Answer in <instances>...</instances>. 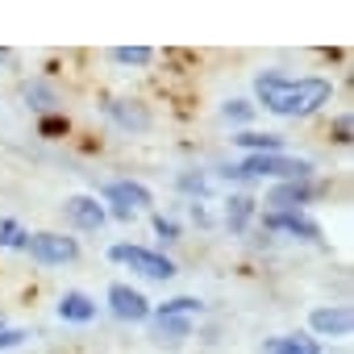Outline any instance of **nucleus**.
Listing matches in <instances>:
<instances>
[{"label": "nucleus", "instance_id": "nucleus-1", "mask_svg": "<svg viewBox=\"0 0 354 354\" xmlns=\"http://www.w3.org/2000/svg\"><path fill=\"white\" fill-rule=\"evenodd\" d=\"M333 96V84L321 80V75H304V80H288L275 96H271V113L275 117H313L321 104H329Z\"/></svg>", "mask_w": 354, "mask_h": 354}, {"label": "nucleus", "instance_id": "nucleus-27", "mask_svg": "<svg viewBox=\"0 0 354 354\" xmlns=\"http://www.w3.org/2000/svg\"><path fill=\"white\" fill-rule=\"evenodd\" d=\"M67 129V121H59V117H46L42 121V133H63Z\"/></svg>", "mask_w": 354, "mask_h": 354}, {"label": "nucleus", "instance_id": "nucleus-29", "mask_svg": "<svg viewBox=\"0 0 354 354\" xmlns=\"http://www.w3.org/2000/svg\"><path fill=\"white\" fill-rule=\"evenodd\" d=\"M0 329H9V325H5V313H0Z\"/></svg>", "mask_w": 354, "mask_h": 354}, {"label": "nucleus", "instance_id": "nucleus-20", "mask_svg": "<svg viewBox=\"0 0 354 354\" xmlns=\"http://www.w3.org/2000/svg\"><path fill=\"white\" fill-rule=\"evenodd\" d=\"M113 59H117V63H125V67H146V63L154 59V50H150V46H117V50H113Z\"/></svg>", "mask_w": 354, "mask_h": 354}, {"label": "nucleus", "instance_id": "nucleus-18", "mask_svg": "<svg viewBox=\"0 0 354 354\" xmlns=\"http://www.w3.org/2000/svg\"><path fill=\"white\" fill-rule=\"evenodd\" d=\"M288 80H292V75H283V71H263V75L254 80V92H259V104L267 109V104H271V96H275V92H279V88H283Z\"/></svg>", "mask_w": 354, "mask_h": 354}, {"label": "nucleus", "instance_id": "nucleus-7", "mask_svg": "<svg viewBox=\"0 0 354 354\" xmlns=\"http://www.w3.org/2000/svg\"><path fill=\"white\" fill-rule=\"evenodd\" d=\"M308 201H313V184L308 180H283V184H275L267 192L271 213H300Z\"/></svg>", "mask_w": 354, "mask_h": 354}, {"label": "nucleus", "instance_id": "nucleus-2", "mask_svg": "<svg viewBox=\"0 0 354 354\" xmlns=\"http://www.w3.org/2000/svg\"><path fill=\"white\" fill-rule=\"evenodd\" d=\"M313 180L308 158H288V154H250L242 167H225V180Z\"/></svg>", "mask_w": 354, "mask_h": 354}, {"label": "nucleus", "instance_id": "nucleus-11", "mask_svg": "<svg viewBox=\"0 0 354 354\" xmlns=\"http://www.w3.org/2000/svg\"><path fill=\"white\" fill-rule=\"evenodd\" d=\"M104 113H109V121H117L121 129H129V133H146L150 129V109L142 104V100H109L104 104Z\"/></svg>", "mask_w": 354, "mask_h": 354}, {"label": "nucleus", "instance_id": "nucleus-13", "mask_svg": "<svg viewBox=\"0 0 354 354\" xmlns=\"http://www.w3.org/2000/svg\"><path fill=\"white\" fill-rule=\"evenodd\" d=\"M21 100H26L34 113H55V109H59V96H55V88H50V84H42V80H30V84H21Z\"/></svg>", "mask_w": 354, "mask_h": 354}, {"label": "nucleus", "instance_id": "nucleus-10", "mask_svg": "<svg viewBox=\"0 0 354 354\" xmlns=\"http://www.w3.org/2000/svg\"><path fill=\"white\" fill-rule=\"evenodd\" d=\"M308 325H313V333H321V337H350L354 317H350L346 304H329V308H313V313H308Z\"/></svg>", "mask_w": 354, "mask_h": 354}, {"label": "nucleus", "instance_id": "nucleus-9", "mask_svg": "<svg viewBox=\"0 0 354 354\" xmlns=\"http://www.w3.org/2000/svg\"><path fill=\"white\" fill-rule=\"evenodd\" d=\"M263 225H267V230H279V234H288V238H296V242H321V225L308 221L304 213H267Z\"/></svg>", "mask_w": 354, "mask_h": 354}, {"label": "nucleus", "instance_id": "nucleus-15", "mask_svg": "<svg viewBox=\"0 0 354 354\" xmlns=\"http://www.w3.org/2000/svg\"><path fill=\"white\" fill-rule=\"evenodd\" d=\"M267 354H321V342L308 333H288V337H271Z\"/></svg>", "mask_w": 354, "mask_h": 354}, {"label": "nucleus", "instance_id": "nucleus-8", "mask_svg": "<svg viewBox=\"0 0 354 354\" xmlns=\"http://www.w3.org/2000/svg\"><path fill=\"white\" fill-rule=\"evenodd\" d=\"M63 213L75 230H88V234H96L109 221V213H104V205H96V196H71V201H63Z\"/></svg>", "mask_w": 354, "mask_h": 354}, {"label": "nucleus", "instance_id": "nucleus-16", "mask_svg": "<svg viewBox=\"0 0 354 354\" xmlns=\"http://www.w3.org/2000/svg\"><path fill=\"white\" fill-rule=\"evenodd\" d=\"M250 217H254V201H250V196H230V201H225V225H230L234 234H242Z\"/></svg>", "mask_w": 354, "mask_h": 354}, {"label": "nucleus", "instance_id": "nucleus-12", "mask_svg": "<svg viewBox=\"0 0 354 354\" xmlns=\"http://www.w3.org/2000/svg\"><path fill=\"white\" fill-rule=\"evenodd\" d=\"M59 317L63 321H75V325H88L96 317V300L84 296V292H63L59 296Z\"/></svg>", "mask_w": 354, "mask_h": 354}, {"label": "nucleus", "instance_id": "nucleus-19", "mask_svg": "<svg viewBox=\"0 0 354 354\" xmlns=\"http://www.w3.org/2000/svg\"><path fill=\"white\" fill-rule=\"evenodd\" d=\"M205 304L196 300V296H175V300H162L158 304V317H192V313H201Z\"/></svg>", "mask_w": 354, "mask_h": 354}, {"label": "nucleus", "instance_id": "nucleus-14", "mask_svg": "<svg viewBox=\"0 0 354 354\" xmlns=\"http://www.w3.org/2000/svg\"><path fill=\"white\" fill-rule=\"evenodd\" d=\"M246 154H283V138L279 133H254V129H242L234 138Z\"/></svg>", "mask_w": 354, "mask_h": 354}, {"label": "nucleus", "instance_id": "nucleus-25", "mask_svg": "<svg viewBox=\"0 0 354 354\" xmlns=\"http://www.w3.org/2000/svg\"><path fill=\"white\" fill-rule=\"evenodd\" d=\"M30 333L26 329H0V350H13V346H21Z\"/></svg>", "mask_w": 354, "mask_h": 354}, {"label": "nucleus", "instance_id": "nucleus-4", "mask_svg": "<svg viewBox=\"0 0 354 354\" xmlns=\"http://www.w3.org/2000/svg\"><path fill=\"white\" fill-rule=\"evenodd\" d=\"M109 259L113 263H129V271L146 275V279H171L175 275V263L158 250H146V246H129V242H117L109 246Z\"/></svg>", "mask_w": 354, "mask_h": 354}, {"label": "nucleus", "instance_id": "nucleus-24", "mask_svg": "<svg viewBox=\"0 0 354 354\" xmlns=\"http://www.w3.org/2000/svg\"><path fill=\"white\" fill-rule=\"evenodd\" d=\"M154 234H158L162 242H175V238H180V225H175L171 217H154Z\"/></svg>", "mask_w": 354, "mask_h": 354}, {"label": "nucleus", "instance_id": "nucleus-26", "mask_svg": "<svg viewBox=\"0 0 354 354\" xmlns=\"http://www.w3.org/2000/svg\"><path fill=\"white\" fill-rule=\"evenodd\" d=\"M333 133H337V142H350V117H337L333 121Z\"/></svg>", "mask_w": 354, "mask_h": 354}, {"label": "nucleus", "instance_id": "nucleus-23", "mask_svg": "<svg viewBox=\"0 0 354 354\" xmlns=\"http://www.w3.org/2000/svg\"><path fill=\"white\" fill-rule=\"evenodd\" d=\"M180 188H184V192H196V196H205V192H209V180H205L201 171H188V175H180Z\"/></svg>", "mask_w": 354, "mask_h": 354}, {"label": "nucleus", "instance_id": "nucleus-6", "mask_svg": "<svg viewBox=\"0 0 354 354\" xmlns=\"http://www.w3.org/2000/svg\"><path fill=\"white\" fill-rule=\"evenodd\" d=\"M109 308H113V317H121V321H146L154 308H150V300L138 292V288H129V283H113L109 288Z\"/></svg>", "mask_w": 354, "mask_h": 354}, {"label": "nucleus", "instance_id": "nucleus-22", "mask_svg": "<svg viewBox=\"0 0 354 354\" xmlns=\"http://www.w3.org/2000/svg\"><path fill=\"white\" fill-rule=\"evenodd\" d=\"M221 113H225V121H238V125H246V121L254 117V104H250V100H230Z\"/></svg>", "mask_w": 354, "mask_h": 354}, {"label": "nucleus", "instance_id": "nucleus-28", "mask_svg": "<svg viewBox=\"0 0 354 354\" xmlns=\"http://www.w3.org/2000/svg\"><path fill=\"white\" fill-rule=\"evenodd\" d=\"M9 59H13V50H9V46H0V67H5Z\"/></svg>", "mask_w": 354, "mask_h": 354}, {"label": "nucleus", "instance_id": "nucleus-17", "mask_svg": "<svg viewBox=\"0 0 354 354\" xmlns=\"http://www.w3.org/2000/svg\"><path fill=\"white\" fill-rule=\"evenodd\" d=\"M188 333H192V321H188V317H154V337H158V342H162V337H167V342H184Z\"/></svg>", "mask_w": 354, "mask_h": 354}, {"label": "nucleus", "instance_id": "nucleus-21", "mask_svg": "<svg viewBox=\"0 0 354 354\" xmlns=\"http://www.w3.org/2000/svg\"><path fill=\"white\" fill-rule=\"evenodd\" d=\"M26 238H30V234H26L17 221H9V217L0 221V246H5V250H26Z\"/></svg>", "mask_w": 354, "mask_h": 354}, {"label": "nucleus", "instance_id": "nucleus-3", "mask_svg": "<svg viewBox=\"0 0 354 354\" xmlns=\"http://www.w3.org/2000/svg\"><path fill=\"white\" fill-rule=\"evenodd\" d=\"M26 250H30V259L42 263V267H63V263H75V259H80V242L67 238V234H55V230L30 234V238H26Z\"/></svg>", "mask_w": 354, "mask_h": 354}, {"label": "nucleus", "instance_id": "nucleus-5", "mask_svg": "<svg viewBox=\"0 0 354 354\" xmlns=\"http://www.w3.org/2000/svg\"><path fill=\"white\" fill-rule=\"evenodd\" d=\"M104 201L113 205V217H117V221H129L138 209H150V205H154L150 188L138 184V180H113V184L104 188Z\"/></svg>", "mask_w": 354, "mask_h": 354}]
</instances>
